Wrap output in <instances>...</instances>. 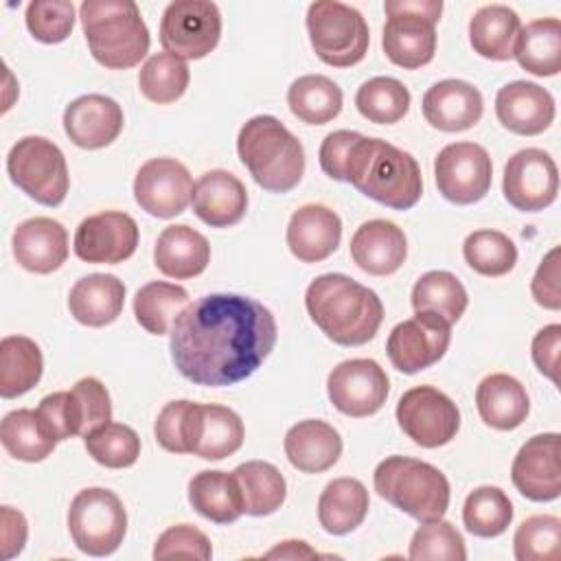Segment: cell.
Here are the masks:
<instances>
[{
  "label": "cell",
  "instance_id": "obj_34",
  "mask_svg": "<svg viewBox=\"0 0 561 561\" xmlns=\"http://www.w3.org/2000/svg\"><path fill=\"white\" fill-rule=\"evenodd\" d=\"M368 491L357 478L331 480L318 497V522L329 535H348L366 517Z\"/></svg>",
  "mask_w": 561,
  "mask_h": 561
},
{
  "label": "cell",
  "instance_id": "obj_7",
  "mask_svg": "<svg viewBox=\"0 0 561 561\" xmlns=\"http://www.w3.org/2000/svg\"><path fill=\"white\" fill-rule=\"evenodd\" d=\"M375 491L394 508L408 513L416 522L443 519L449 506V480L445 473L419 458L388 456L375 467Z\"/></svg>",
  "mask_w": 561,
  "mask_h": 561
},
{
  "label": "cell",
  "instance_id": "obj_45",
  "mask_svg": "<svg viewBox=\"0 0 561 561\" xmlns=\"http://www.w3.org/2000/svg\"><path fill=\"white\" fill-rule=\"evenodd\" d=\"M467 265L489 278L508 274L517 263V245L500 230H473L462 243Z\"/></svg>",
  "mask_w": 561,
  "mask_h": 561
},
{
  "label": "cell",
  "instance_id": "obj_53",
  "mask_svg": "<svg viewBox=\"0 0 561 561\" xmlns=\"http://www.w3.org/2000/svg\"><path fill=\"white\" fill-rule=\"evenodd\" d=\"M559 245H554L539 263L533 280L530 294L535 302L543 309L559 311L561 309V283H559Z\"/></svg>",
  "mask_w": 561,
  "mask_h": 561
},
{
  "label": "cell",
  "instance_id": "obj_26",
  "mask_svg": "<svg viewBox=\"0 0 561 561\" xmlns=\"http://www.w3.org/2000/svg\"><path fill=\"white\" fill-rule=\"evenodd\" d=\"M193 213L210 228H230L248 210V191L243 182L224 169L199 175L191 195Z\"/></svg>",
  "mask_w": 561,
  "mask_h": 561
},
{
  "label": "cell",
  "instance_id": "obj_8",
  "mask_svg": "<svg viewBox=\"0 0 561 561\" xmlns=\"http://www.w3.org/2000/svg\"><path fill=\"white\" fill-rule=\"evenodd\" d=\"M388 15L381 46L386 57L405 70H416L434 59L436 22L440 20V0H388Z\"/></svg>",
  "mask_w": 561,
  "mask_h": 561
},
{
  "label": "cell",
  "instance_id": "obj_27",
  "mask_svg": "<svg viewBox=\"0 0 561 561\" xmlns=\"http://www.w3.org/2000/svg\"><path fill=\"white\" fill-rule=\"evenodd\" d=\"M348 248L353 263L373 276L394 274L408 256L403 230L388 219L364 221L353 232Z\"/></svg>",
  "mask_w": 561,
  "mask_h": 561
},
{
  "label": "cell",
  "instance_id": "obj_12",
  "mask_svg": "<svg viewBox=\"0 0 561 561\" xmlns=\"http://www.w3.org/2000/svg\"><path fill=\"white\" fill-rule=\"evenodd\" d=\"M221 37V13L208 0H173L160 18V44L180 59H202Z\"/></svg>",
  "mask_w": 561,
  "mask_h": 561
},
{
  "label": "cell",
  "instance_id": "obj_1",
  "mask_svg": "<svg viewBox=\"0 0 561 561\" xmlns=\"http://www.w3.org/2000/svg\"><path fill=\"white\" fill-rule=\"evenodd\" d=\"M276 337V320L263 302L241 294H208L175 316L169 348L184 379L221 388L254 375Z\"/></svg>",
  "mask_w": 561,
  "mask_h": 561
},
{
  "label": "cell",
  "instance_id": "obj_31",
  "mask_svg": "<svg viewBox=\"0 0 561 561\" xmlns=\"http://www.w3.org/2000/svg\"><path fill=\"white\" fill-rule=\"evenodd\" d=\"M125 305V285L114 274H88L68 294L70 316L83 327L112 324Z\"/></svg>",
  "mask_w": 561,
  "mask_h": 561
},
{
  "label": "cell",
  "instance_id": "obj_32",
  "mask_svg": "<svg viewBox=\"0 0 561 561\" xmlns=\"http://www.w3.org/2000/svg\"><path fill=\"white\" fill-rule=\"evenodd\" d=\"M188 502L202 517L215 524H232L245 513L234 473L217 469H204L191 478Z\"/></svg>",
  "mask_w": 561,
  "mask_h": 561
},
{
  "label": "cell",
  "instance_id": "obj_37",
  "mask_svg": "<svg viewBox=\"0 0 561 561\" xmlns=\"http://www.w3.org/2000/svg\"><path fill=\"white\" fill-rule=\"evenodd\" d=\"M342 90L324 75H302L287 90L291 114L307 125H324L342 112Z\"/></svg>",
  "mask_w": 561,
  "mask_h": 561
},
{
  "label": "cell",
  "instance_id": "obj_20",
  "mask_svg": "<svg viewBox=\"0 0 561 561\" xmlns=\"http://www.w3.org/2000/svg\"><path fill=\"white\" fill-rule=\"evenodd\" d=\"M561 436L546 432L530 436L513 458L511 480L533 502H552L561 495Z\"/></svg>",
  "mask_w": 561,
  "mask_h": 561
},
{
  "label": "cell",
  "instance_id": "obj_24",
  "mask_svg": "<svg viewBox=\"0 0 561 561\" xmlns=\"http://www.w3.org/2000/svg\"><path fill=\"white\" fill-rule=\"evenodd\" d=\"M20 267L33 274H50L68 259V232L50 217H31L18 224L11 239Z\"/></svg>",
  "mask_w": 561,
  "mask_h": 561
},
{
  "label": "cell",
  "instance_id": "obj_23",
  "mask_svg": "<svg viewBox=\"0 0 561 561\" xmlns=\"http://www.w3.org/2000/svg\"><path fill=\"white\" fill-rule=\"evenodd\" d=\"M287 248L302 263L329 259L342 239V219L324 204H305L289 217Z\"/></svg>",
  "mask_w": 561,
  "mask_h": 561
},
{
  "label": "cell",
  "instance_id": "obj_28",
  "mask_svg": "<svg viewBox=\"0 0 561 561\" xmlns=\"http://www.w3.org/2000/svg\"><path fill=\"white\" fill-rule=\"evenodd\" d=\"M285 456L302 473H322L342 456L340 432L320 419H305L291 425L283 440Z\"/></svg>",
  "mask_w": 561,
  "mask_h": 561
},
{
  "label": "cell",
  "instance_id": "obj_11",
  "mask_svg": "<svg viewBox=\"0 0 561 561\" xmlns=\"http://www.w3.org/2000/svg\"><path fill=\"white\" fill-rule=\"evenodd\" d=\"M68 533L75 546L90 557L116 552L127 533V513L121 497L103 486L81 489L68 508Z\"/></svg>",
  "mask_w": 561,
  "mask_h": 561
},
{
  "label": "cell",
  "instance_id": "obj_41",
  "mask_svg": "<svg viewBox=\"0 0 561 561\" xmlns=\"http://www.w3.org/2000/svg\"><path fill=\"white\" fill-rule=\"evenodd\" d=\"M414 311H434L449 324L458 322L469 305L465 285L447 270L425 272L412 287Z\"/></svg>",
  "mask_w": 561,
  "mask_h": 561
},
{
  "label": "cell",
  "instance_id": "obj_49",
  "mask_svg": "<svg viewBox=\"0 0 561 561\" xmlns=\"http://www.w3.org/2000/svg\"><path fill=\"white\" fill-rule=\"evenodd\" d=\"M26 28L42 44L64 42L75 26V4L70 0H33L26 7Z\"/></svg>",
  "mask_w": 561,
  "mask_h": 561
},
{
  "label": "cell",
  "instance_id": "obj_47",
  "mask_svg": "<svg viewBox=\"0 0 561 561\" xmlns=\"http://www.w3.org/2000/svg\"><path fill=\"white\" fill-rule=\"evenodd\" d=\"M517 561H559L561 559V519L557 515H530L513 535Z\"/></svg>",
  "mask_w": 561,
  "mask_h": 561
},
{
  "label": "cell",
  "instance_id": "obj_48",
  "mask_svg": "<svg viewBox=\"0 0 561 561\" xmlns=\"http://www.w3.org/2000/svg\"><path fill=\"white\" fill-rule=\"evenodd\" d=\"M410 559L414 561H465L467 548L462 535L445 519L423 522L412 535Z\"/></svg>",
  "mask_w": 561,
  "mask_h": 561
},
{
  "label": "cell",
  "instance_id": "obj_42",
  "mask_svg": "<svg viewBox=\"0 0 561 561\" xmlns=\"http://www.w3.org/2000/svg\"><path fill=\"white\" fill-rule=\"evenodd\" d=\"M357 112L377 125L399 123L410 110V90L394 77H373L357 88Z\"/></svg>",
  "mask_w": 561,
  "mask_h": 561
},
{
  "label": "cell",
  "instance_id": "obj_51",
  "mask_svg": "<svg viewBox=\"0 0 561 561\" xmlns=\"http://www.w3.org/2000/svg\"><path fill=\"white\" fill-rule=\"evenodd\" d=\"M199 559L208 561L213 557L210 539L191 524L169 526L153 546V559Z\"/></svg>",
  "mask_w": 561,
  "mask_h": 561
},
{
  "label": "cell",
  "instance_id": "obj_38",
  "mask_svg": "<svg viewBox=\"0 0 561 561\" xmlns=\"http://www.w3.org/2000/svg\"><path fill=\"white\" fill-rule=\"evenodd\" d=\"M243 495V511L252 517L276 513L287 495V482L283 473L265 460H248L234 471Z\"/></svg>",
  "mask_w": 561,
  "mask_h": 561
},
{
  "label": "cell",
  "instance_id": "obj_30",
  "mask_svg": "<svg viewBox=\"0 0 561 561\" xmlns=\"http://www.w3.org/2000/svg\"><path fill=\"white\" fill-rule=\"evenodd\" d=\"M476 408L489 427L508 432L526 421L530 399L519 379L506 373H491L476 388Z\"/></svg>",
  "mask_w": 561,
  "mask_h": 561
},
{
  "label": "cell",
  "instance_id": "obj_18",
  "mask_svg": "<svg viewBox=\"0 0 561 561\" xmlns=\"http://www.w3.org/2000/svg\"><path fill=\"white\" fill-rule=\"evenodd\" d=\"M193 178L175 158H151L134 178L136 204L158 219H171L186 210L193 195Z\"/></svg>",
  "mask_w": 561,
  "mask_h": 561
},
{
  "label": "cell",
  "instance_id": "obj_13",
  "mask_svg": "<svg viewBox=\"0 0 561 561\" xmlns=\"http://www.w3.org/2000/svg\"><path fill=\"white\" fill-rule=\"evenodd\" d=\"M401 432L416 445L434 449L451 443L460 430L458 405L434 386H416L401 394L397 410Z\"/></svg>",
  "mask_w": 561,
  "mask_h": 561
},
{
  "label": "cell",
  "instance_id": "obj_10",
  "mask_svg": "<svg viewBox=\"0 0 561 561\" xmlns=\"http://www.w3.org/2000/svg\"><path fill=\"white\" fill-rule=\"evenodd\" d=\"M11 182L31 199L44 206H59L70 188L64 151L44 136L20 138L7 156Z\"/></svg>",
  "mask_w": 561,
  "mask_h": 561
},
{
  "label": "cell",
  "instance_id": "obj_39",
  "mask_svg": "<svg viewBox=\"0 0 561 561\" xmlns=\"http://www.w3.org/2000/svg\"><path fill=\"white\" fill-rule=\"evenodd\" d=\"M188 305V291L182 285L151 280L134 296L136 322L151 335H164L175 316Z\"/></svg>",
  "mask_w": 561,
  "mask_h": 561
},
{
  "label": "cell",
  "instance_id": "obj_9",
  "mask_svg": "<svg viewBox=\"0 0 561 561\" xmlns=\"http://www.w3.org/2000/svg\"><path fill=\"white\" fill-rule=\"evenodd\" d=\"M307 31L313 53L333 68L359 64L370 44L366 18L351 4L337 0H316L307 9Z\"/></svg>",
  "mask_w": 561,
  "mask_h": 561
},
{
  "label": "cell",
  "instance_id": "obj_21",
  "mask_svg": "<svg viewBox=\"0 0 561 561\" xmlns=\"http://www.w3.org/2000/svg\"><path fill=\"white\" fill-rule=\"evenodd\" d=\"M123 107L105 94H83L64 110V131L81 149H103L123 131Z\"/></svg>",
  "mask_w": 561,
  "mask_h": 561
},
{
  "label": "cell",
  "instance_id": "obj_50",
  "mask_svg": "<svg viewBox=\"0 0 561 561\" xmlns=\"http://www.w3.org/2000/svg\"><path fill=\"white\" fill-rule=\"evenodd\" d=\"M35 412L46 434L57 443L72 436H81V416L72 390L46 394Z\"/></svg>",
  "mask_w": 561,
  "mask_h": 561
},
{
  "label": "cell",
  "instance_id": "obj_56",
  "mask_svg": "<svg viewBox=\"0 0 561 561\" xmlns=\"http://www.w3.org/2000/svg\"><path fill=\"white\" fill-rule=\"evenodd\" d=\"M0 546H2V559H13L15 554L22 552L26 537H28V524L26 517L11 508V506H2L0 511Z\"/></svg>",
  "mask_w": 561,
  "mask_h": 561
},
{
  "label": "cell",
  "instance_id": "obj_14",
  "mask_svg": "<svg viewBox=\"0 0 561 561\" xmlns=\"http://www.w3.org/2000/svg\"><path fill=\"white\" fill-rule=\"evenodd\" d=\"M434 178L438 193L458 206L480 202L493 180L489 151L476 142L445 145L434 160Z\"/></svg>",
  "mask_w": 561,
  "mask_h": 561
},
{
  "label": "cell",
  "instance_id": "obj_52",
  "mask_svg": "<svg viewBox=\"0 0 561 561\" xmlns=\"http://www.w3.org/2000/svg\"><path fill=\"white\" fill-rule=\"evenodd\" d=\"M79 416H81V436L85 438L90 432L112 421V401L107 388L96 377H83L72 388Z\"/></svg>",
  "mask_w": 561,
  "mask_h": 561
},
{
  "label": "cell",
  "instance_id": "obj_15",
  "mask_svg": "<svg viewBox=\"0 0 561 561\" xmlns=\"http://www.w3.org/2000/svg\"><path fill=\"white\" fill-rule=\"evenodd\" d=\"M451 342V324L434 311H414L412 318L399 322L386 342L392 366L405 375L434 366L447 353Z\"/></svg>",
  "mask_w": 561,
  "mask_h": 561
},
{
  "label": "cell",
  "instance_id": "obj_55",
  "mask_svg": "<svg viewBox=\"0 0 561 561\" xmlns=\"http://www.w3.org/2000/svg\"><path fill=\"white\" fill-rule=\"evenodd\" d=\"M559 348H561V324H548L539 329L530 344V355L535 366L539 368L541 375H546L554 383H559V377H557Z\"/></svg>",
  "mask_w": 561,
  "mask_h": 561
},
{
  "label": "cell",
  "instance_id": "obj_43",
  "mask_svg": "<svg viewBox=\"0 0 561 561\" xmlns=\"http://www.w3.org/2000/svg\"><path fill=\"white\" fill-rule=\"evenodd\" d=\"M462 522L476 537H497L513 522V504L500 486H478L465 500Z\"/></svg>",
  "mask_w": 561,
  "mask_h": 561
},
{
  "label": "cell",
  "instance_id": "obj_16",
  "mask_svg": "<svg viewBox=\"0 0 561 561\" xmlns=\"http://www.w3.org/2000/svg\"><path fill=\"white\" fill-rule=\"evenodd\" d=\"M388 392L390 379L386 370L368 357L344 359L327 377V394L333 408L353 419L379 412Z\"/></svg>",
  "mask_w": 561,
  "mask_h": 561
},
{
  "label": "cell",
  "instance_id": "obj_4",
  "mask_svg": "<svg viewBox=\"0 0 561 561\" xmlns=\"http://www.w3.org/2000/svg\"><path fill=\"white\" fill-rule=\"evenodd\" d=\"M344 182L392 210L412 208L423 193V178L416 158L381 138L368 136H359L351 147L344 167Z\"/></svg>",
  "mask_w": 561,
  "mask_h": 561
},
{
  "label": "cell",
  "instance_id": "obj_5",
  "mask_svg": "<svg viewBox=\"0 0 561 561\" xmlns=\"http://www.w3.org/2000/svg\"><path fill=\"white\" fill-rule=\"evenodd\" d=\"M237 153L252 180L267 193H287L305 173V149L276 116H252L237 136Z\"/></svg>",
  "mask_w": 561,
  "mask_h": 561
},
{
  "label": "cell",
  "instance_id": "obj_35",
  "mask_svg": "<svg viewBox=\"0 0 561 561\" xmlns=\"http://www.w3.org/2000/svg\"><path fill=\"white\" fill-rule=\"evenodd\" d=\"M513 57L537 77H554L561 72V22L557 18H539L519 28Z\"/></svg>",
  "mask_w": 561,
  "mask_h": 561
},
{
  "label": "cell",
  "instance_id": "obj_25",
  "mask_svg": "<svg viewBox=\"0 0 561 561\" xmlns=\"http://www.w3.org/2000/svg\"><path fill=\"white\" fill-rule=\"evenodd\" d=\"M421 107L434 129L454 134L471 129L482 118L484 101L480 90L469 81L445 79L427 88Z\"/></svg>",
  "mask_w": 561,
  "mask_h": 561
},
{
  "label": "cell",
  "instance_id": "obj_17",
  "mask_svg": "<svg viewBox=\"0 0 561 561\" xmlns=\"http://www.w3.org/2000/svg\"><path fill=\"white\" fill-rule=\"evenodd\" d=\"M502 193L522 213L548 208L559 193V169L548 151L537 147L519 149L504 164Z\"/></svg>",
  "mask_w": 561,
  "mask_h": 561
},
{
  "label": "cell",
  "instance_id": "obj_19",
  "mask_svg": "<svg viewBox=\"0 0 561 561\" xmlns=\"http://www.w3.org/2000/svg\"><path fill=\"white\" fill-rule=\"evenodd\" d=\"M138 224L123 210H103L85 217L75 230V254L85 263L116 265L138 248Z\"/></svg>",
  "mask_w": 561,
  "mask_h": 561
},
{
  "label": "cell",
  "instance_id": "obj_6",
  "mask_svg": "<svg viewBox=\"0 0 561 561\" xmlns=\"http://www.w3.org/2000/svg\"><path fill=\"white\" fill-rule=\"evenodd\" d=\"M79 20L94 61L110 70L134 68L149 53V28L131 0H83Z\"/></svg>",
  "mask_w": 561,
  "mask_h": 561
},
{
  "label": "cell",
  "instance_id": "obj_3",
  "mask_svg": "<svg viewBox=\"0 0 561 561\" xmlns=\"http://www.w3.org/2000/svg\"><path fill=\"white\" fill-rule=\"evenodd\" d=\"M156 440L171 454H193L204 460H221L243 445L241 416L219 403L169 401L153 425Z\"/></svg>",
  "mask_w": 561,
  "mask_h": 561
},
{
  "label": "cell",
  "instance_id": "obj_40",
  "mask_svg": "<svg viewBox=\"0 0 561 561\" xmlns=\"http://www.w3.org/2000/svg\"><path fill=\"white\" fill-rule=\"evenodd\" d=\"M0 440L9 456L24 462L46 460L57 445V440L42 427L37 412L28 408H18L4 414L0 423Z\"/></svg>",
  "mask_w": 561,
  "mask_h": 561
},
{
  "label": "cell",
  "instance_id": "obj_54",
  "mask_svg": "<svg viewBox=\"0 0 561 561\" xmlns=\"http://www.w3.org/2000/svg\"><path fill=\"white\" fill-rule=\"evenodd\" d=\"M359 131H351V129H337L324 136L320 151H318V160L322 171L337 182H344V167H346V158L351 153V147L359 140Z\"/></svg>",
  "mask_w": 561,
  "mask_h": 561
},
{
  "label": "cell",
  "instance_id": "obj_57",
  "mask_svg": "<svg viewBox=\"0 0 561 561\" xmlns=\"http://www.w3.org/2000/svg\"><path fill=\"white\" fill-rule=\"evenodd\" d=\"M267 559H313L318 557V552L313 548H309V543L298 541V539H287L280 541L278 546H274L272 550L265 552Z\"/></svg>",
  "mask_w": 561,
  "mask_h": 561
},
{
  "label": "cell",
  "instance_id": "obj_44",
  "mask_svg": "<svg viewBox=\"0 0 561 561\" xmlns=\"http://www.w3.org/2000/svg\"><path fill=\"white\" fill-rule=\"evenodd\" d=\"M191 72L184 59L171 53L151 55L140 72H138V88L145 99L158 105L175 103L188 88Z\"/></svg>",
  "mask_w": 561,
  "mask_h": 561
},
{
  "label": "cell",
  "instance_id": "obj_29",
  "mask_svg": "<svg viewBox=\"0 0 561 561\" xmlns=\"http://www.w3.org/2000/svg\"><path fill=\"white\" fill-rule=\"evenodd\" d=\"M156 267L175 280L199 276L210 263L208 239L186 224L167 226L153 248Z\"/></svg>",
  "mask_w": 561,
  "mask_h": 561
},
{
  "label": "cell",
  "instance_id": "obj_46",
  "mask_svg": "<svg viewBox=\"0 0 561 561\" xmlns=\"http://www.w3.org/2000/svg\"><path fill=\"white\" fill-rule=\"evenodd\" d=\"M85 451L99 465L107 469H125L131 467L140 456V438L138 434L123 423H103L85 438Z\"/></svg>",
  "mask_w": 561,
  "mask_h": 561
},
{
  "label": "cell",
  "instance_id": "obj_2",
  "mask_svg": "<svg viewBox=\"0 0 561 561\" xmlns=\"http://www.w3.org/2000/svg\"><path fill=\"white\" fill-rule=\"evenodd\" d=\"M305 307L316 327L340 346H362L383 320L381 298L346 274H322L305 291Z\"/></svg>",
  "mask_w": 561,
  "mask_h": 561
},
{
  "label": "cell",
  "instance_id": "obj_33",
  "mask_svg": "<svg viewBox=\"0 0 561 561\" xmlns=\"http://www.w3.org/2000/svg\"><path fill=\"white\" fill-rule=\"evenodd\" d=\"M522 28L519 15L506 4H484L469 20L473 53L491 61H508Z\"/></svg>",
  "mask_w": 561,
  "mask_h": 561
},
{
  "label": "cell",
  "instance_id": "obj_36",
  "mask_svg": "<svg viewBox=\"0 0 561 561\" xmlns=\"http://www.w3.org/2000/svg\"><path fill=\"white\" fill-rule=\"evenodd\" d=\"M44 373V357L35 340L7 335L0 342V394L15 399L35 388Z\"/></svg>",
  "mask_w": 561,
  "mask_h": 561
},
{
  "label": "cell",
  "instance_id": "obj_22",
  "mask_svg": "<svg viewBox=\"0 0 561 561\" xmlns=\"http://www.w3.org/2000/svg\"><path fill=\"white\" fill-rule=\"evenodd\" d=\"M497 121L513 134L537 136L546 131L557 114L552 94L533 81H511L495 96Z\"/></svg>",
  "mask_w": 561,
  "mask_h": 561
}]
</instances>
